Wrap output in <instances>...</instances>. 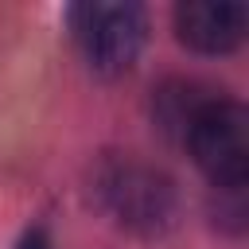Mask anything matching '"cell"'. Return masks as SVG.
<instances>
[{
    "label": "cell",
    "instance_id": "obj_1",
    "mask_svg": "<svg viewBox=\"0 0 249 249\" xmlns=\"http://www.w3.org/2000/svg\"><path fill=\"white\" fill-rule=\"evenodd\" d=\"M93 191L109 218L132 233H163L175 222V187L163 171L140 160H105L97 167Z\"/></svg>",
    "mask_w": 249,
    "mask_h": 249
},
{
    "label": "cell",
    "instance_id": "obj_6",
    "mask_svg": "<svg viewBox=\"0 0 249 249\" xmlns=\"http://www.w3.org/2000/svg\"><path fill=\"white\" fill-rule=\"evenodd\" d=\"M19 249H54V245H51L47 230H27V233H23V241H19Z\"/></svg>",
    "mask_w": 249,
    "mask_h": 249
},
{
    "label": "cell",
    "instance_id": "obj_5",
    "mask_svg": "<svg viewBox=\"0 0 249 249\" xmlns=\"http://www.w3.org/2000/svg\"><path fill=\"white\" fill-rule=\"evenodd\" d=\"M206 101H210V97H202V93H198V86L171 82V86H163V89L156 93V117H160V124H163L167 132L187 136V128H191L195 113H198Z\"/></svg>",
    "mask_w": 249,
    "mask_h": 249
},
{
    "label": "cell",
    "instance_id": "obj_2",
    "mask_svg": "<svg viewBox=\"0 0 249 249\" xmlns=\"http://www.w3.org/2000/svg\"><path fill=\"white\" fill-rule=\"evenodd\" d=\"M183 140H187L195 163L206 171V179L218 191L245 187V175H249V117L237 101L210 97L195 113Z\"/></svg>",
    "mask_w": 249,
    "mask_h": 249
},
{
    "label": "cell",
    "instance_id": "obj_4",
    "mask_svg": "<svg viewBox=\"0 0 249 249\" xmlns=\"http://www.w3.org/2000/svg\"><path fill=\"white\" fill-rule=\"evenodd\" d=\"M249 12L233 0H187L175 8V31L179 43L202 54H226L245 39Z\"/></svg>",
    "mask_w": 249,
    "mask_h": 249
},
{
    "label": "cell",
    "instance_id": "obj_3",
    "mask_svg": "<svg viewBox=\"0 0 249 249\" xmlns=\"http://www.w3.org/2000/svg\"><path fill=\"white\" fill-rule=\"evenodd\" d=\"M74 39L86 54V62L101 74H121L136 62L144 35H148V16L140 4H121V0H89L70 12Z\"/></svg>",
    "mask_w": 249,
    "mask_h": 249
}]
</instances>
